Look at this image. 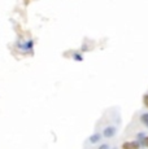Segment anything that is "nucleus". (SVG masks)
I'll return each instance as SVG.
<instances>
[{
	"mask_svg": "<svg viewBox=\"0 0 148 149\" xmlns=\"http://www.w3.org/2000/svg\"><path fill=\"white\" fill-rule=\"evenodd\" d=\"M122 149H139L138 141H126L122 145Z\"/></svg>",
	"mask_w": 148,
	"mask_h": 149,
	"instance_id": "1",
	"label": "nucleus"
},
{
	"mask_svg": "<svg viewBox=\"0 0 148 149\" xmlns=\"http://www.w3.org/2000/svg\"><path fill=\"white\" fill-rule=\"evenodd\" d=\"M99 149H109V147H108L107 144H103V145H100V147H99Z\"/></svg>",
	"mask_w": 148,
	"mask_h": 149,
	"instance_id": "7",
	"label": "nucleus"
},
{
	"mask_svg": "<svg viewBox=\"0 0 148 149\" xmlns=\"http://www.w3.org/2000/svg\"><path fill=\"white\" fill-rule=\"evenodd\" d=\"M143 102H144V105L148 108V95H144L143 96Z\"/></svg>",
	"mask_w": 148,
	"mask_h": 149,
	"instance_id": "6",
	"label": "nucleus"
},
{
	"mask_svg": "<svg viewBox=\"0 0 148 149\" xmlns=\"http://www.w3.org/2000/svg\"><path fill=\"white\" fill-rule=\"evenodd\" d=\"M75 58H77V61H82V57L78 56V54H75Z\"/></svg>",
	"mask_w": 148,
	"mask_h": 149,
	"instance_id": "8",
	"label": "nucleus"
},
{
	"mask_svg": "<svg viewBox=\"0 0 148 149\" xmlns=\"http://www.w3.org/2000/svg\"><path fill=\"white\" fill-rule=\"evenodd\" d=\"M114 134H116V128L114 127H107L104 130L103 135L105 137H112V136H114Z\"/></svg>",
	"mask_w": 148,
	"mask_h": 149,
	"instance_id": "2",
	"label": "nucleus"
},
{
	"mask_svg": "<svg viewBox=\"0 0 148 149\" xmlns=\"http://www.w3.org/2000/svg\"><path fill=\"white\" fill-rule=\"evenodd\" d=\"M140 143H143V145H144V147H147V148H148V137H143Z\"/></svg>",
	"mask_w": 148,
	"mask_h": 149,
	"instance_id": "5",
	"label": "nucleus"
},
{
	"mask_svg": "<svg viewBox=\"0 0 148 149\" xmlns=\"http://www.w3.org/2000/svg\"><path fill=\"white\" fill-rule=\"evenodd\" d=\"M100 137H101V136L99 135V134H95V135H92V136L90 137V141L92 143V144H95V143H98L99 140H100Z\"/></svg>",
	"mask_w": 148,
	"mask_h": 149,
	"instance_id": "3",
	"label": "nucleus"
},
{
	"mask_svg": "<svg viewBox=\"0 0 148 149\" xmlns=\"http://www.w3.org/2000/svg\"><path fill=\"white\" fill-rule=\"evenodd\" d=\"M140 121L143 122V125H144V126H147V127H148V113H146V114H142Z\"/></svg>",
	"mask_w": 148,
	"mask_h": 149,
	"instance_id": "4",
	"label": "nucleus"
}]
</instances>
